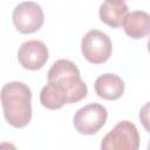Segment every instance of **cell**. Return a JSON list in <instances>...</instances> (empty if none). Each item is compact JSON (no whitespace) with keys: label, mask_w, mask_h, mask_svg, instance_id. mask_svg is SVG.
Here are the masks:
<instances>
[{"label":"cell","mask_w":150,"mask_h":150,"mask_svg":"<svg viewBox=\"0 0 150 150\" xmlns=\"http://www.w3.org/2000/svg\"><path fill=\"white\" fill-rule=\"evenodd\" d=\"M108 117L107 109L100 103H89L80 108L74 117L73 124L81 135H94L105 124Z\"/></svg>","instance_id":"cell-5"},{"label":"cell","mask_w":150,"mask_h":150,"mask_svg":"<svg viewBox=\"0 0 150 150\" xmlns=\"http://www.w3.org/2000/svg\"><path fill=\"white\" fill-rule=\"evenodd\" d=\"M18 60L25 69H41L48 60V48L39 40L25 41L18 50Z\"/></svg>","instance_id":"cell-7"},{"label":"cell","mask_w":150,"mask_h":150,"mask_svg":"<svg viewBox=\"0 0 150 150\" xmlns=\"http://www.w3.org/2000/svg\"><path fill=\"white\" fill-rule=\"evenodd\" d=\"M15 28L22 34H32L39 30L45 21L41 6L33 1H25L15 6L12 14Z\"/></svg>","instance_id":"cell-6"},{"label":"cell","mask_w":150,"mask_h":150,"mask_svg":"<svg viewBox=\"0 0 150 150\" xmlns=\"http://www.w3.org/2000/svg\"><path fill=\"white\" fill-rule=\"evenodd\" d=\"M122 26L131 39H142L150 33V15L144 11L128 12L123 18Z\"/></svg>","instance_id":"cell-9"},{"label":"cell","mask_w":150,"mask_h":150,"mask_svg":"<svg viewBox=\"0 0 150 150\" xmlns=\"http://www.w3.org/2000/svg\"><path fill=\"white\" fill-rule=\"evenodd\" d=\"M87 93V84L81 79L76 64L70 60L61 59L48 70V83L41 89L40 102L45 108L56 110L64 104L83 100Z\"/></svg>","instance_id":"cell-1"},{"label":"cell","mask_w":150,"mask_h":150,"mask_svg":"<svg viewBox=\"0 0 150 150\" xmlns=\"http://www.w3.org/2000/svg\"><path fill=\"white\" fill-rule=\"evenodd\" d=\"M81 52L88 62L101 64L109 60L112 52V43L105 33L98 29H91L82 38Z\"/></svg>","instance_id":"cell-4"},{"label":"cell","mask_w":150,"mask_h":150,"mask_svg":"<svg viewBox=\"0 0 150 150\" xmlns=\"http://www.w3.org/2000/svg\"><path fill=\"white\" fill-rule=\"evenodd\" d=\"M94 88L98 97L107 101H114V100H118L123 95L124 82L118 75L107 73L100 75L95 80Z\"/></svg>","instance_id":"cell-8"},{"label":"cell","mask_w":150,"mask_h":150,"mask_svg":"<svg viewBox=\"0 0 150 150\" xmlns=\"http://www.w3.org/2000/svg\"><path fill=\"white\" fill-rule=\"evenodd\" d=\"M0 100L5 120L13 128H23L32 120L30 88L19 81H12L1 88Z\"/></svg>","instance_id":"cell-2"},{"label":"cell","mask_w":150,"mask_h":150,"mask_svg":"<svg viewBox=\"0 0 150 150\" xmlns=\"http://www.w3.org/2000/svg\"><path fill=\"white\" fill-rule=\"evenodd\" d=\"M128 12V5L124 0H104L100 6L98 15L101 21L107 26L118 28Z\"/></svg>","instance_id":"cell-10"},{"label":"cell","mask_w":150,"mask_h":150,"mask_svg":"<svg viewBox=\"0 0 150 150\" xmlns=\"http://www.w3.org/2000/svg\"><path fill=\"white\" fill-rule=\"evenodd\" d=\"M139 148V134L130 121L118 122L103 138L102 150H137Z\"/></svg>","instance_id":"cell-3"}]
</instances>
